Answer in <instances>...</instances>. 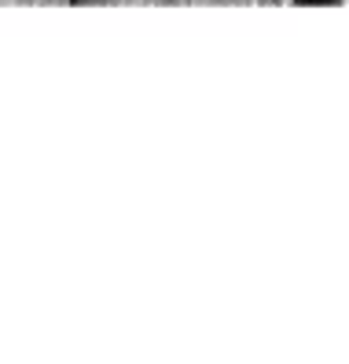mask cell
Listing matches in <instances>:
<instances>
[{"instance_id": "6da1fadb", "label": "cell", "mask_w": 349, "mask_h": 364, "mask_svg": "<svg viewBox=\"0 0 349 364\" xmlns=\"http://www.w3.org/2000/svg\"><path fill=\"white\" fill-rule=\"evenodd\" d=\"M298 4H305V8H349V0H298Z\"/></svg>"}, {"instance_id": "7a4b0ae2", "label": "cell", "mask_w": 349, "mask_h": 364, "mask_svg": "<svg viewBox=\"0 0 349 364\" xmlns=\"http://www.w3.org/2000/svg\"><path fill=\"white\" fill-rule=\"evenodd\" d=\"M70 4H81L85 8V4H107V0H70Z\"/></svg>"}, {"instance_id": "3957f363", "label": "cell", "mask_w": 349, "mask_h": 364, "mask_svg": "<svg viewBox=\"0 0 349 364\" xmlns=\"http://www.w3.org/2000/svg\"><path fill=\"white\" fill-rule=\"evenodd\" d=\"M0 4H11V0H0Z\"/></svg>"}]
</instances>
